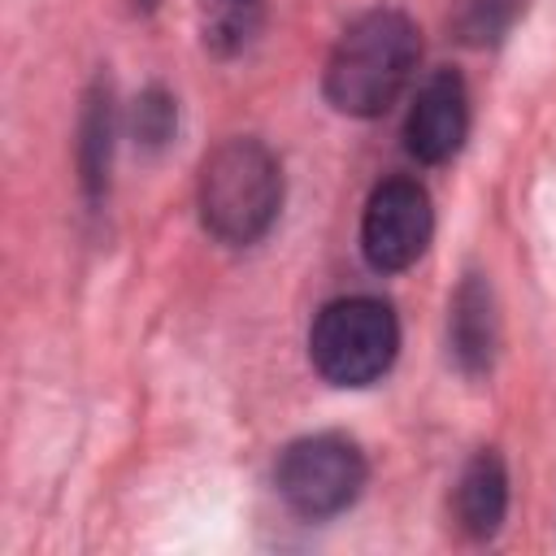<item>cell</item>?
<instances>
[{"label": "cell", "mask_w": 556, "mask_h": 556, "mask_svg": "<svg viewBox=\"0 0 556 556\" xmlns=\"http://www.w3.org/2000/svg\"><path fill=\"white\" fill-rule=\"evenodd\" d=\"M265 26V0H200V43L208 56H239Z\"/></svg>", "instance_id": "30bf717a"}, {"label": "cell", "mask_w": 556, "mask_h": 556, "mask_svg": "<svg viewBox=\"0 0 556 556\" xmlns=\"http://www.w3.org/2000/svg\"><path fill=\"white\" fill-rule=\"evenodd\" d=\"M113 91L109 83L100 78L87 100H83V122H78V178H83V191L91 204L104 200L109 191V165H113Z\"/></svg>", "instance_id": "9c48e42d"}, {"label": "cell", "mask_w": 556, "mask_h": 556, "mask_svg": "<svg viewBox=\"0 0 556 556\" xmlns=\"http://www.w3.org/2000/svg\"><path fill=\"white\" fill-rule=\"evenodd\" d=\"M452 513H456V530L473 543H486L500 534L504 517H508V469L500 460V452L482 447L456 478V495H452Z\"/></svg>", "instance_id": "52a82bcc"}, {"label": "cell", "mask_w": 556, "mask_h": 556, "mask_svg": "<svg viewBox=\"0 0 556 556\" xmlns=\"http://www.w3.org/2000/svg\"><path fill=\"white\" fill-rule=\"evenodd\" d=\"M417 61L421 35L413 17L400 9H369L339 35L321 74V91L348 117H378L400 100Z\"/></svg>", "instance_id": "6da1fadb"}, {"label": "cell", "mask_w": 556, "mask_h": 556, "mask_svg": "<svg viewBox=\"0 0 556 556\" xmlns=\"http://www.w3.org/2000/svg\"><path fill=\"white\" fill-rule=\"evenodd\" d=\"M130 122H135V143L148 148V152H156V148H165L174 139L178 104H174V96L165 87H148V91H139Z\"/></svg>", "instance_id": "7c38bea8"}, {"label": "cell", "mask_w": 556, "mask_h": 556, "mask_svg": "<svg viewBox=\"0 0 556 556\" xmlns=\"http://www.w3.org/2000/svg\"><path fill=\"white\" fill-rule=\"evenodd\" d=\"M365 478H369L365 452L348 434H330V430L287 443L274 465V486L282 504L308 521L352 508L365 491Z\"/></svg>", "instance_id": "277c9868"}, {"label": "cell", "mask_w": 556, "mask_h": 556, "mask_svg": "<svg viewBox=\"0 0 556 556\" xmlns=\"http://www.w3.org/2000/svg\"><path fill=\"white\" fill-rule=\"evenodd\" d=\"M521 13V0H452V35L469 48L500 43Z\"/></svg>", "instance_id": "8fae6325"}, {"label": "cell", "mask_w": 556, "mask_h": 556, "mask_svg": "<svg viewBox=\"0 0 556 556\" xmlns=\"http://www.w3.org/2000/svg\"><path fill=\"white\" fill-rule=\"evenodd\" d=\"M135 4H139V9H156V0H135Z\"/></svg>", "instance_id": "4fadbf2b"}, {"label": "cell", "mask_w": 556, "mask_h": 556, "mask_svg": "<svg viewBox=\"0 0 556 556\" xmlns=\"http://www.w3.org/2000/svg\"><path fill=\"white\" fill-rule=\"evenodd\" d=\"M469 135V91L456 70H434L404 117V148L421 165H443L460 152Z\"/></svg>", "instance_id": "8992f818"}, {"label": "cell", "mask_w": 556, "mask_h": 556, "mask_svg": "<svg viewBox=\"0 0 556 556\" xmlns=\"http://www.w3.org/2000/svg\"><path fill=\"white\" fill-rule=\"evenodd\" d=\"M400 352V321L378 295H339L330 300L308 330V361L330 387H369L378 382Z\"/></svg>", "instance_id": "3957f363"}, {"label": "cell", "mask_w": 556, "mask_h": 556, "mask_svg": "<svg viewBox=\"0 0 556 556\" xmlns=\"http://www.w3.org/2000/svg\"><path fill=\"white\" fill-rule=\"evenodd\" d=\"M195 204H200L204 230L217 243L248 248V243L265 239L278 208H282V165H278V156L252 135L222 139L200 165Z\"/></svg>", "instance_id": "7a4b0ae2"}, {"label": "cell", "mask_w": 556, "mask_h": 556, "mask_svg": "<svg viewBox=\"0 0 556 556\" xmlns=\"http://www.w3.org/2000/svg\"><path fill=\"white\" fill-rule=\"evenodd\" d=\"M434 235V208L417 178H387L369 191L361 213V252L378 274L408 269Z\"/></svg>", "instance_id": "5b68a950"}, {"label": "cell", "mask_w": 556, "mask_h": 556, "mask_svg": "<svg viewBox=\"0 0 556 556\" xmlns=\"http://www.w3.org/2000/svg\"><path fill=\"white\" fill-rule=\"evenodd\" d=\"M447 334H452V356L465 374H486L491 369L495 348H500V317H495L491 282L482 274H469L456 287Z\"/></svg>", "instance_id": "ba28073f"}]
</instances>
